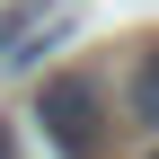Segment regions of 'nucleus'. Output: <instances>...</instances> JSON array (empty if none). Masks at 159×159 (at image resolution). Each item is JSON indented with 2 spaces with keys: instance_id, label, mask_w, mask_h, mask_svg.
<instances>
[{
  "instance_id": "2",
  "label": "nucleus",
  "mask_w": 159,
  "mask_h": 159,
  "mask_svg": "<svg viewBox=\"0 0 159 159\" xmlns=\"http://www.w3.org/2000/svg\"><path fill=\"white\" fill-rule=\"evenodd\" d=\"M53 18H62V0H27V9L0 27V62H9V71H27V62H35V35H44Z\"/></svg>"
},
{
  "instance_id": "4",
  "label": "nucleus",
  "mask_w": 159,
  "mask_h": 159,
  "mask_svg": "<svg viewBox=\"0 0 159 159\" xmlns=\"http://www.w3.org/2000/svg\"><path fill=\"white\" fill-rule=\"evenodd\" d=\"M0 159H18V142H9V124H0Z\"/></svg>"
},
{
  "instance_id": "3",
  "label": "nucleus",
  "mask_w": 159,
  "mask_h": 159,
  "mask_svg": "<svg viewBox=\"0 0 159 159\" xmlns=\"http://www.w3.org/2000/svg\"><path fill=\"white\" fill-rule=\"evenodd\" d=\"M124 115L142 133H159V44L142 53V62H133V80H124Z\"/></svg>"
},
{
  "instance_id": "1",
  "label": "nucleus",
  "mask_w": 159,
  "mask_h": 159,
  "mask_svg": "<svg viewBox=\"0 0 159 159\" xmlns=\"http://www.w3.org/2000/svg\"><path fill=\"white\" fill-rule=\"evenodd\" d=\"M35 115H44V133H53L62 159H97V80H80V71L44 80L35 89Z\"/></svg>"
},
{
  "instance_id": "5",
  "label": "nucleus",
  "mask_w": 159,
  "mask_h": 159,
  "mask_svg": "<svg viewBox=\"0 0 159 159\" xmlns=\"http://www.w3.org/2000/svg\"><path fill=\"white\" fill-rule=\"evenodd\" d=\"M150 159H159V150H150Z\"/></svg>"
}]
</instances>
